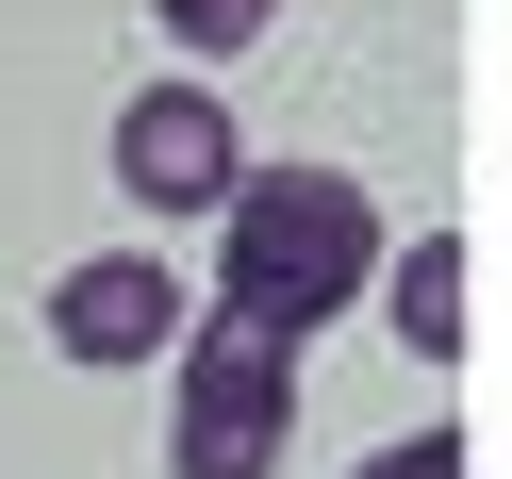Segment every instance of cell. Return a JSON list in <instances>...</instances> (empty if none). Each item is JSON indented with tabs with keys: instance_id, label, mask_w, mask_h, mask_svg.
<instances>
[{
	"instance_id": "cell-1",
	"label": "cell",
	"mask_w": 512,
	"mask_h": 479,
	"mask_svg": "<svg viewBox=\"0 0 512 479\" xmlns=\"http://www.w3.org/2000/svg\"><path fill=\"white\" fill-rule=\"evenodd\" d=\"M380 265H397V248H380V199L347 166H248L232 215H215V298L265 314V331H298V347L331 331Z\"/></svg>"
},
{
	"instance_id": "cell-2",
	"label": "cell",
	"mask_w": 512,
	"mask_h": 479,
	"mask_svg": "<svg viewBox=\"0 0 512 479\" xmlns=\"http://www.w3.org/2000/svg\"><path fill=\"white\" fill-rule=\"evenodd\" d=\"M166 380H182L166 397V463L182 479H281V446H298V331H265V314L215 298Z\"/></svg>"
},
{
	"instance_id": "cell-3",
	"label": "cell",
	"mask_w": 512,
	"mask_h": 479,
	"mask_svg": "<svg viewBox=\"0 0 512 479\" xmlns=\"http://www.w3.org/2000/svg\"><path fill=\"white\" fill-rule=\"evenodd\" d=\"M232 182H248V133L215 83H133L116 100V199L133 215H232Z\"/></svg>"
},
{
	"instance_id": "cell-4",
	"label": "cell",
	"mask_w": 512,
	"mask_h": 479,
	"mask_svg": "<svg viewBox=\"0 0 512 479\" xmlns=\"http://www.w3.org/2000/svg\"><path fill=\"white\" fill-rule=\"evenodd\" d=\"M182 331H199V314H182V281H166V248H83L67 281H50V347H67V364H182Z\"/></svg>"
},
{
	"instance_id": "cell-5",
	"label": "cell",
	"mask_w": 512,
	"mask_h": 479,
	"mask_svg": "<svg viewBox=\"0 0 512 479\" xmlns=\"http://www.w3.org/2000/svg\"><path fill=\"white\" fill-rule=\"evenodd\" d=\"M463 281H479V248H463V232H413L397 265H380V331H397L413 364H463V331H479Z\"/></svg>"
},
{
	"instance_id": "cell-6",
	"label": "cell",
	"mask_w": 512,
	"mask_h": 479,
	"mask_svg": "<svg viewBox=\"0 0 512 479\" xmlns=\"http://www.w3.org/2000/svg\"><path fill=\"white\" fill-rule=\"evenodd\" d=\"M166 34H182V50H248V34H265V0H166Z\"/></svg>"
},
{
	"instance_id": "cell-7",
	"label": "cell",
	"mask_w": 512,
	"mask_h": 479,
	"mask_svg": "<svg viewBox=\"0 0 512 479\" xmlns=\"http://www.w3.org/2000/svg\"><path fill=\"white\" fill-rule=\"evenodd\" d=\"M364 479H463V430H413V446H364Z\"/></svg>"
}]
</instances>
